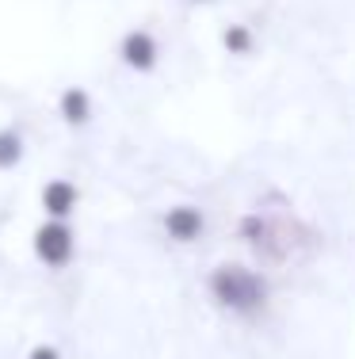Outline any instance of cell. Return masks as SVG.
<instances>
[{"label":"cell","mask_w":355,"mask_h":359,"mask_svg":"<svg viewBox=\"0 0 355 359\" xmlns=\"http://www.w3.org/2000/svg\"><path fill=\"white\" fill-rule=\"evenodd\" d=\"M31 252H35V260L42 268L62 271V268H69L73 256H77V233H73L69 222L46 218L35 233H31Z\"/></svg>","instance_id":"cell-1"},{"label":"cell","mask_w":355,"mask_h":359,"mask_svg":"<svg viewBox=\"0 0 355 359\" xmlns=\"http://www.w3.org/2000/svg\"><path fill=\"white\" fill-rule=\"evenodd\" d=\"M210 294L230 310H256L264 302V283L244 268H218L210 276Z\"/></svg>","instance_id":"cell-2"},{"label":"cell","mask_w":355,"mask_h":359,"mask_svg":"<svg viewBox=\"0 0 355 359\" xmlns=\"http://www.w3.org/2000/svg\"><path fill=\"white\" fill-rule=\"evenodd\" d=\"M77 203H81L77 184H73V180H62V176L46 180V184H42V191H39L42 215H46V218H57V222H69V215L77 210Z\"/></svg>","instance_id":"cell-3"},{"label":"cell","mask_w":355,"mask_h":359,"mask_svg":"<svg viewBox=\"0 0 355 359\" xmlns=\"http://www.w3.org/2000/svg\"><path fill=\"white\" fill-rule=\"evenodd\" d=\"M118 57H123V65H130L134 73H149L157 65V57H160V46H157V39L149 35V31L134 27V31L123 35V42H118Z\"/></svg>","instance_id":"cell-4"},{"label":"cell","mask_w":355,"mask_h":359,"mask_svg":"<svg viewBox=\"0 0 355 359\" xmlns=\"http://www.w3.org/2000/svg\"><path fill=\"white\" fill-rule=\"evenodd\" d=\"M165 233L180 245H191L202 233V210L199 207H172L165 215Z\"/></svg>","instance_id":"cell-5"},{"label":"cell","mask_w":355,"mask_h":359,"mask_svg":"<svg viewBox=\"0 0 355 359\" xmlns=\"http://www.w3.org/2000/svg\"><path fill=\"white\" fill-rule=\"evenodd\" d=\"M57 115H62L65 126H88L92 123V96L81 84H69V88L57 96Z\"/></svg>","instance_id":"cell-6"},{"label":"cell","mask_w":355,"mask_h":359,"mask_svg":"<svg viewBox=\"0 0 355 359\" xmlns=\"http://www.w3.org/2000/svg\"><path fill=\"white\" fill-rule=\"evenodd\" d=\"M23 153H27V142L15 126H0V172H12L20 168Z\"/></svg>","instance_id":"cell-7"},{"label":"cell","mask_w":355,"mask_h":359,"mask_svg":"<svg viewBox=\"0 0 355 359\" xmlns=\"http://www.w3.org/2000/svg\"><path fill=\"white\" fill-rule=\"evenodd\" d=\"M27 359H62V352H57L54 344H35V348L27 352Z\"/></svg>","instance_id":"cell-8"},{"label":"cell","mask_w":355,"mask_h":359,"mask_svg":"<svg viewBox=\"0 0 355 359\" xmlns=\"http://www.w3.org/2000/svg\"><path fill=\"white\" fill-rule=\"evenodd\" d=\"M225 46H230V50H244V46H249V35H244L241 27L225 31Z\"/></svg>","instance_id":"cell-9"}]
</instances>
